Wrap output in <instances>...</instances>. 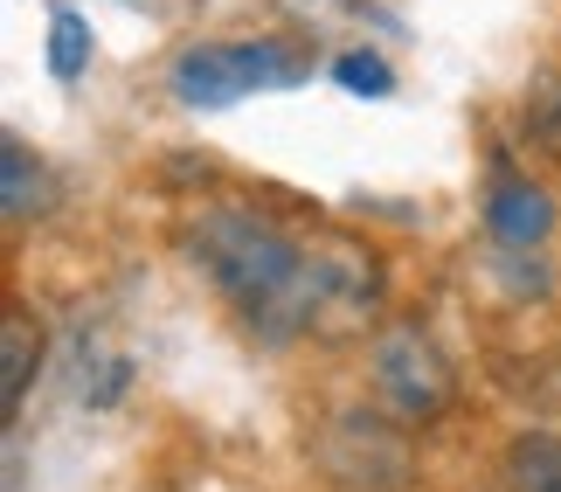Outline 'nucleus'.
Returning <instances> with one entry per match:
<instances>
[{
	"label": "nucleus",
	"mask_w": 561,
	"mask_h": 492,
	"mask_svg": "<svg viewBox=\"0 0 561 492\" xmlns=\"http://www.w3.org/2000/svg\"><path fill=\"white\" fill-rule=\"evenodd\" d=\"M506 485L513 492H561V437L554 431H520L506 444Z\"/></svg>",
	"instance_id": "obj_8"
},
{
	"label": "nucleus",
	"mask_w": 561,
	"mask_h": 492,
	"mask_svg": "<svg viewBox=\"0 0 561 492\" xmlns=\"http://www.w3.org/2000/svg\"><path fill=\"white\" fill-rule=\"evenodd\" d=\"M319 465L347 485V492H402L416 458H409V437L396 431L388 416L368 410H340L319 437Z\"/></svg>",
	"instance_id": "obj_4"
},
{
	"label": "nucleus",
	"mask_w": 561,
	"mask_h": 492,
	"mask_svg": "<svg viewBox=\"0 0 561 492\" xmlns=\"http://www.w3.org/2000/svg\"><path fill=\"white\" fill-rule=\"evenodd\" d=\"M527 133H534V146H548L561 160V77L554 70L527 83Z\"/></svg>",
	"instance_id": "obj_10"
},
{
	"label": "nucleus",
	"mask_w": 561,
	"mask_h": 492,
	"mask_svg": "<svg viewBox=\"0 0 561 492\" xmlns=\"http://www.w3.org/2000/svg\"><path fill=\"white\" fill-rule=\"evenodd\" d=\"M35 361H42V333L28 312H8L0 319V410H21V396H28L35 381Z\"/></svg>",
	"instance_id": "obj_7"
},
{
	"label": "nucleus",
	"mask_w": 561,
	"mask_h": 492,
	"mask_svg": "<svg viewBox=\"0 0 561 492\" xmlns=\"http://www.w3.org/2000/svg\"><path fill=\"white\" fill-rule=\"evenodd\" d=\"M306 77V62L277 42H194L174 56L167 70V91L194 112H215V104H236L250 91H285V83Z\"/></svg>",
	"instance_id": "obj_2"
},
{
	"label": "nucleus",
	"mask_w": 561,
	"mask_h": 492,
	"mask_svg": "<svg viewBox=\"0 0 561 492\" xmlns=\"http://www.w3.org/2000/svg\"><path fill=\"white\" fill-rule=\"evenodd\" d=\"M485 229L500 237V250H534L554 229L548 187H534L520 174H492V187H485Z\"/></svg>",
	"instance_id": "obj_5"
},
{
	"label": "nucleus",
	"mask_w": 561,
	"mask_h": 492,
	"mask_svg": "<svg viewBox=\"0 0 561 492\" xmlns=\"http://www.w3.org/2000/svg\"><path fill=\"white\" fill-rule=\"evenodd\" d=\"M49 167H42L21 139H0V202H8V222H28L49 208Z\"/></svg>",
	"instance_id": "obj_6"
},
{
	"label": "nucleus",
	"mask_w": 561,
	"mask_h": 492,
	"mask_svg": "<svg viewBox=\"0 0 561 492\" xmlns=\"http://www.w3.org/2000/svg\"><path fill=\"white\" fill-rule=\"evenodd\" d=\"M368 381H375V396L388 402L396 423H437L450 410V361L437 354V340L416 319H396V327L375 333Z\"/></svg>",
	"instance_id": "obj_3"
},
{
	"label": "nucleus",
	"mask_w": 561,
	"mask_h": 492,
	"mask_svg": "<svg viewBox=\"0 0 561 492\" xmlns=\"http://www.w3.org/2000/svg\"><path fill=\"white\" fill-rule=\"evenodd\" d=\"M333 77H340V83H347V91H354V98H388V91H396V70H388V62H381V56H368V49H354V56H340V62H333Z\"/></svg>",
	"instance_id": "obj_11"
},
{
	"label": "nucleus",
	"mask_w": 561,
	"mask_h": 492,
	"mask_svg": "<svg viewBox=\"0 0 561 492\" xmlns=\"http://www.w3.org/2000/svg\"><path fill=\"white\" fill-rule=\"evenodd\" d=\"M83 62H91V21L77 8H56L49 14V70H56V83H77Z\"/></svg>",
	"instance_id": "obj_9"
},
{
	"label": "nucleus",
	"mask_w": 561,
	"mask_h": 492,
	"mask_svg": "<svg viewBox=\"0 0 561 492\" xmlns=\"http://www.w3.org/2000/svg\"><path fill=\"white\" fill-rule=\"evenodd\" d=\"M194 271L243 312V327H256L264 340H291L312 333V264L319 243L291 237L285 222L256 216V208H202L187 229Z\"/></svg>",
	"instance_id": "obj_1"
}]
</instances>
